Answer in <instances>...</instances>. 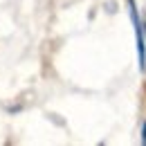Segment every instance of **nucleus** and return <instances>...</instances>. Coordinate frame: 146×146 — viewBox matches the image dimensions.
<instances>
[{
	"label": "nucleus",
	"instance_id": "f03ea898",
	"mask_svg": "<svg viewBox=\"0 0 146 146\" xmlns=\"http://www.w3.org/2000/svg\"><path fill=\"white\" fill-rule=\"evenodd\" d=\"M142 144L146 146V121H144V126H142Z\"/></svg>",
	"mask_w": 146,
	"mask_h": 146
},
{
	"label": "nucleus",
	"instance_id": "f257e3e1",
	"mask_svg": "<svg viewBox=\"0 0 146 146\" xmlns=\"http://www.w3.org/2000/svg\"><path fill=\"white\" fill-rule=\"evenodd\" d=\"M128 11H130V23L135 29V43H137V65H139V72H146V32L135 0H128Z\"/></svg>",
	"mask_w": 146,
	"mask_h": 146
}]
</instances>
